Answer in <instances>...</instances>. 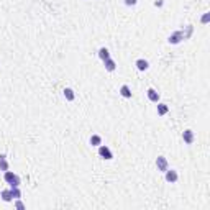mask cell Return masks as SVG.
I'll return each instance as SVG.
<instances>
[{
	"label": "cell",
	"instance_id": "1",
	"mask_svg": "<svg viewBox=\"0 0 210 210\" xmlns=\"http://www.w3.org/2000/svg\"><path fill=\"white\" fill-rule=\"evenodd\" d=\"M3 179H5V182H8L12 187H20V184H21L20 177L15 174V172H12V171H5Z\"/></svg>",
	"mask_w": 210,
	"mask_h": 210
},
{
	"label": "cell",
	"instance_id": "2",
	"mask_svg": "<svg viewBox=\"0 0 210 210\" xmlns=\"http://www.w3.org/2000/svg\"><path fill=\"white\" fill-rule=\"evenodd\" d=\"M99 154L102 156L104 159H112L113 158V153L110 151L108 146H105V144H100V146H99Z\"/></svg>",
	"mask_w": 210,
	"mask_h": 210
},
{
	"label": "cell",
	"instance_id": "3",
	"mask_svg": "<svg viewBox=\"0 0 210 210\" xmlns=\"http://www.w3.org/2000/svg\"><path fill=\"white\" fill-rule=\"evenodd\" d=\"M166 172V180H168V182H171V184H174V182H177V179H179V176H177V172L174 171V169H166L164 171Z\"/></svg>",
	"mask_w": 210,
	"mask_h": 210
},
{
	"label": "cell",
	"instance_id": "4",
	"mask_svg": "<svg viewBox=\"0 0 210 210\" xmlns=\"http://www.w3.org/2000/svg\"><path fill=\"white\" fill-rule=\"evenodd\" d=\"M156 166H158V169L159 171H166L168 169V161H166V158H163V156H159L158 159H156Z\"/></svg>",
	"mask_w": 210,
	"mask_h": 210
},
{
	"label": "cell",
	"instance_id": "5",
	"mask_svg": "<svg viewBox=\"0 0 210 210\" xmlns=\"http://www.w3.org/2000/svg\"><path fill=\"white\" fill-rule=\"evenodd\" d=\"M182 140H184L187 144H192V141H194V133H192V130H186V132L182 133Z\"/></svg>",
	"mask_w": 210,
	"mask_h": 210
},
{
	"label": "cell",
	"instance_id": "6",
	"mask_svg": "<svg viewBox=\"0 0 210 210\" xmlns=\"http://www.w3.org/2000/svg\"><path fill=\"white\" fill-rule=\"evenodd\" d=\"M180 40H184V35L182 31H176L172 36H169V43H172V45H176V43H179Z\"/></svg>",
	"mask_w": 210,
	"mask_h": 210
},
{
	"label": "cell",
	"instance_id": "7",
	"mask_svg": "<svg viewBox=\"0 0 210 210\" xmlns=\"http://www.w3.org/2000/svg\"><path fill=\"white\" fill-rule=\"evenodd\" d=\"M148 67H149V62L146 59H138L136 61V69L138 71H146Z\"/></svg>",
	"mask_w": 210,
	"mask_h": 210
},
{
	"label": "cell",
	"instance_id": "8",
	"mask_svg": "<svg viewBox=\"0 0 210 210\" xmlns=\"http://www.w3.org/2000/svg\"><path fill=\"white\" fill-rule=\"evenodd\" d=\"M148 99L151 100V102L158 104V100H159V94H158L154 89H148Z\"/></svg>",
	"mask_w": 210,
	"mask_h": 210
},
{
	"label": "cell",
	"instance_id": "9",
	"mask_svg": "<svg viewBox=\"0 0 210 210\" xmlns=\"http://www.w3.org/2000/svg\"><path fill=\"white\" fill-rule=\"evenodd\" d=\"M104 64H105V69H107V71H110V72H112V71H115V67H117V64H115V61L112 59V57L105 59V61H104Z\"/></svg>",
	"mask_w": 210,
	"mask_h": 210
},
{
	"label": "cell",
	"instance_id": "10",
	"mask_svg": "<svg viewBox=\"0 0 210 210\" xmlns=\"http://www.w3.org/2000/svg\"><path fill=\"white\" fill-rule=\"evenodd\" d=\"M120 94H121V97H125V99H132V90H130L128 85H121Z\"/></svg>",
	"mask_w": 210,
	"mask_h": 210
},
{
	"label": "cell",
	"instance_id": "11",
	"mask_svg": "<svg viewBox=\"0 0 210 210\" xmlns=\"http://www.w3.org/2000/svg\"><path fill=\"white\" fill-rule=\"evenodd\" d=\"M0 197H2V200H3V202H12V200H13V197H12V191H10V189L2 191Z\"/></svg>",
	"mask_w": 210,
	"mask_h": 210
},
{
	"label": "cell",
	"instance_id": "12",
	"mask_svg": "<svg viewBox=\"0 0 210 210\" xmlns=\"http://www.w3.org/2000/svg\"><path fill=\"white\" fill-rule=\"evenodd\" d=\"M0 169L3 172L8 171V163H7V156L5 154H0Z\"/></svg>",
	"mask_w": 210,
	"mask_h": 210
},
{
	"label": "cell",
	"instance_id": "13",
	"mask_svg": "<svg viewBox=\"0 0 210 210\" xmlns=\"http://www.w3.org/2000/svg\"><path fill=\"white\" fill-rule=\"evenodd\" d=\"M99 57H100L102 61L108 59V57H110V53H108V49H107V48H100V49H99Z\"/></svg>",
	"mask_w": 210,
	"mask_h": 210
},
{
	"label": "cell",
	"instance_id": "14",
	"mask_svg": "<svg viewBox=\"0 0 210 210\" xmlns=\"http://www.w3.org/2000/svg\"><path fill=\"white\" fill-rule=\"evenodd\" d=\"M90 144L92 146H100V144H102V138H100L99 135H92L90 136Z\"/></svg>",
	"mask_w": 210,
	"mask_h": 210
},
{
	"label": "cell",
	"instance_id": "15",
	"mask_svg": "<svg viewBox=\"0 0 210 210\" xmlns=\"http://www.w3.org/2000/svg\"><path fill=\"white\" fill-rule=\"evenodd\" d=\"M168 112H169L168 105H164V104H158V115H166Z\"/></svg>",
	"mask_w": 210,
	"mask_h": 210
},
{
	"label": "cell",
	"instance_id": "16",
	"mask_svg": "<svg viewBox=\"0 0 210 210\" xmlns=\"http://www.w3.org/2000/svg\"><path fill=\"white\" fill-rule=\"evenodd\" d=\"M62 92H64V97H66L69 102H71V100H74V90H72V89L67 87V89H64Z\"/></svg>",
	"mask_w": 210,
	"mask_h": 210
},
{
	"label": "cell",
	"instance_id": "17",
	"mask_svg": "<svg viewBox=\"0 0 210 210\" xmlns=\"http://www.w3.org/2000/svg\"><path fill=\"white\" fill-rule=\"evenodd\" d=\"M12 197L13 199H20L21 197V192H20V189H18V187H12Z\"/></svg>",
	"mask_w": 210,
	"mask_h": 210
},
{
	"label": "cell",
	"instance_id": "18",
	"mask_svg": "<svg viewBox=\"0 0 210 210\" xmlns=\"http://www.w3.org/2000/svg\"><path fill=\"white\" fill-rule=\"evenodd\" d=\"M135 3H136V0H125V5H128V7H132Z\"/></svg>",
	"mask_w": 210,
	"mask_h": 210
},
{
	"label": "cell",
	"instance_id": "19",
	"mask_svg": "<svg viewBox=\"0 0 210 210\" xmlns=\"http://www.w3.org/2000/svg\"><path fill=\"white\" fill-rule=\"evenodd\" d=\"M207 21H208V13H205V15L202 17V23H207Z\"/></svg>",
	"mask_w": 210,
	"mask_h": 210
},
{
	"label": "cell",
	"instance_id": "20",
	"mask_svg": "<svg viewBox=\"0 0 210 210\" xmlns=\"http://www.w3.org/2000/svg\"><path fill=\"white\" fill-rule=\"evenodd\" d=\"M15 207H17V208H23L25 205H23V202H20V200H18L17 204H15Z\"/></svg>",
	"mask_w": 210,
	"mask_h": 210
}]
</instances>
